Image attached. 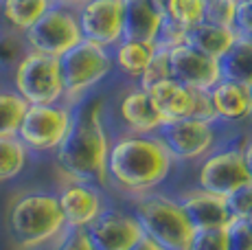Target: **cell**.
<instances>
[{
  "label": "cell",
  "mask_w": 252,
  "mask_h": 250,
  "mask_svg": "<svg viewBox=\"0 0 252 250\" xmlns=\"http://www.w3.org/2000/svg\"><path fill=\"white\" fill-rule=\"evenodd\" d=\"M173 195L180 202L184 215H187V219L195 230L224 228L232 219L226 198L211 193V191H204L200 187H189V189Z\"/></svg>",
  "instance_id": "2e32d148"
},
{
  "label": "cell",
  "mask_w": 252,
  "mask_h": 250,
  "mask_svg": "<svg viewBox=\"0 0 252 250\" xmlns=\"http://www.w3.org/2000/svg\"><path fill=\"white\" fill-rule=\"evenodd\" d=\"M33 250H51V246H44V248H33Z\"/></svg>",
  "instance_id": "60d3db41"
},
{
  "label": "cell",
  "mask_w": 252,
  "mask_h": 250,
  "mask_svg": "<svg viewBox=\"0 0 252 250\" xmlns=\"http://www.w3.org/2000/svg\"><path fill=\"white\" fill-rule=\"evenodd\" d=\"M162 16L149 0H123V40L156 44Z\"/></svg>",
  "instance_id": "d6986e66"
},
{
  "label": "cell",
  "mask_w": 252,
  "mask_h": 250,
  "mask_svg": "<svg viewBox=\"0 0 252 250\" xmlns=\"http://www.w3.org/2000/svg\"><path fill=\"white\" fill-rule=\"evenodd\" d=\"M11 88L29 105L64 101V81H62L60 57L22 49L18 60L13 62Z\"/></svg>",
  "instance_id": "8992f818"
},
{
  "label": "cell",
  "mask_w": 252,
  "mask_h": 250,
  "mask_svg": "<svg viewBox=\"0 0 252 250\" xmlns=\"http://www.w3.org/2000/svg\"><path fill=\"white\" fill-rule=\"evenodd\" d=\"M51 250H94L90 246L88 237L79 228H66L55 242L51 244Z\"/></svg>",
  "instance_id": "d6a6232c"
},
{
  "label": "cell",
  "mask_w": 252,
  "mask_h": 250,
  "mask_svg": "<svg viewBox=\"0 0 252 250\" xmlns=\"http://www.w3.org/2000/svg\"><path fill=\"white\" fill-rule=\"evenodd\" d=\"M250 93H252V86H250Z\"/></svg>",
  "instance_id": "7bdbcfd3"
},
{
  "label": "cell",
  "mask_w": 252,
  "mask_h": 250,
  "mask_svg": "<svg viewBox=\"0 0 252 250\" xmlns=\"http://www.w3.org/2000/svg\"><path fill=\"white\" fill-rule=\"evenodd\" d=\"M31 154L18 136H0V182H11L24 174Z\"/></svg>",
  "instance_id": "cb8c5ba5"
},
{
  "label": "cell",
  "mask_w": 252,
  "mask_h": 250,
  "mask_svg": "<svg viewBox=\"0 0 252 250\" xmlns=\"http://www.w3.org/2000/svg\"><path fill=\"white\" fill-rule=\"evenodd\" d=\"M237 2H246V0H237Z\"/></svg>",
  "instance_id": "b9f144b4"
},
{
  "label": "cell",
  "mask_w": 252,
  "mask_h": 250,
  "mask_svg": "<svg viewBox=\"0 0 252 250\" xmlns=\"http://www.w3.org/2000/svg\"><path fill=\"white\" fill-rule=\"evenodd\" d=\"M60 70L64 81V101L75 108L114 73L112 51L96 42L81 40L60 57Z\"/></svg>",
  "instance_id": "5b68a950"
},
{
  "label": "cell",
  "mask_w": 252,
  "mask_h": 250,
  "mask_svg": "<svg viewBox=\"0 0 252 250\" xmlns=\"http://www.w3.org/2000/svg\"><path fill=\"white\" fill-rule=\"evenodd\" d=\"M246 219H248V224H250V228H252V213L248 215V218H246Z\"/></svg>",
  "instance_id": "ab89813d"
},
{
  "label": "cell",
  "mask_w": 252,
  "mask_h": 250,
  "mask_svg": "<svg viewBox=\"0 0 252 250\" xmlns=\"http://www.w3.org/2000/svg\"><path fill=\"white\" fill-rule=\"evenodd\" d=\"M169 70L171 79L193 90H211L221 79L220 62L189 44L169 49Z\"/></svg>",
  "instance_id": "9a60e30c"
},
{
  "label": "cell",
  "mask_w": 252,
  "mask_h": 250,
  "mask_svg": "<svg viewBox=\"0 0 252 250\" xmlns=\"http://www.w3.org/2000/svg\"><path fill=\"white\" fill-rule=\"evenodd\" d=\"M224 230H226L228 250H252V228H250L248 219L232 218L224 226Z\"/></svg>",
  "instance_id": "f546056e"
},
{
  "label": "cell",
  "mask_w": 252,
  "mask_h": 250,
  "mask_svg": "<svg viewBox=\"0 0 252 250\" xmlns=\"http://www.w3.org/2000/svg\"><path fill=\"white\" fill-rule=\"evenodd\" d=\"M237 0H204V22L235 29Z\"/></svg>",
  "instance_id": "4316f807"
},
{
  "label": "cell",
  "mask_w": 252,
  "mask_h": 250,
  "mask_svg": "<svg viewBox=\"0 0 252 250\" xmlns=\"http://www.w3.org/2000/svg\"><path fill=\"white\" fill-rule=\"evenodd\" d=\"M110 51H112L114 68L129 84H136L138 77L143 75L145 66L152 60L156 44H145V42H134V40H119Z\"/></svg>",
  "instance_id": "44dd1931"
},
{
  "label": "cell",
  "mask_w": 252,
  "mask_h": 250,
  "mask_svg": "<svg viewBox=\"0 0 252 250\" xmlns=\"http://www.w3.org/2000/svg\"><path fill=\"white\" fill-rule=\"evenodd\" d=\"M51 4L53 0H0V29L20 37Z\"/></svg>",
  "instance_id": "ffe728a7"
},
{
  "label": "cell",
  "mask_w": 252,
  "mask_h": 250,
  "mask_svg": "<svg viewBox=\"0 0 252 250\" xmlns=\"http://www.w3.org/2000/svg\"><path fill=\"white\" fill-rule=\"evenodd\" d=\"M217 62H220L221 79L252 86V35H239L237 33L230 49Z\"/></svg>",
  "instance_id": "7402d4cb"
},
{
  "label": "cell",
  "mask_w": 252,
  "mask_h": 250,
  "mask_svg": "<svg viewBox=\"0 0 252 250\" xmlns=\"http://www.w3.org/2000/svg\"><path fill=\"white\" fill-rule=\"evenodd\" d=\"M224 125L217 121H202V119H180V121L162 123L158 129V138L164 143L176 165H191L200 162L206 154L221 145Z\"/></svg>",
  "instance_id": "ba28073f"
},
{
  "label": "cell",
  "mask_w": 252,
  "mask_h": 250,
  "mask_svg": "<svg viewBox=\"0 0 252 250\" xmlns=\"http://www.w3.org/2000/svg\"><path fill=\"white\" fill-rule=\"evenodd\" d=\"M156 112L162 123L180 121V119H202V121H217L215 110L211 103L208 90H193L178 84L176 79H164L147 90Z\"/></svg>",
  "instance_id": "8fae6325"
},
{
  "label": "cell",
  "mask_w": 252,
  "mask_h": 250,
  "mask_svg": "<svg viewBox=\"0 0 252 250\" xmlns=\"http://www.w3.org/2000/svg\"><path fill=\"white\" fill-rule=\"evenodd\" d=\"M116 114L123 125V132L129 134H158V129L162 127V119L154 108L149 93L138 84H129L123 90Z\"/></svg>",
  "instance_id": "e0dca14e"
},
{
  "label": "cell",
  "mask_w": 252,
  "mask_h": 250,
  "mask_svg": "<svg viewBox=\"0 0 252 250\" xmlns=\"http://www.w3.org/2000/svg\"><path fill=\"white\" fill-rule=\"evenodd\" d=\"M171 18L184 29L204 22V0H173Z\"/></svg>",
  "instance_id": "83f0119b"
},
{
  "label": "cell",
  "mask_w": 252,
  "mask_h": 250,
  "mask_svg": "<svg viewBox=\"0 0 252 250\" xmlns=\"http://www.w3.org/2000/svg\"><path fill=\"white\" fill-rule=\"evenodd\" d=\"M16 37L18 35H11V33H7L4 29H0V73H2L4 68H9V66L18 60V55H20L22 42L18 44Z\"/></svg>",
  "instance_id": "836d02e7"
},
{
  "label": "cell",
  "mask_w": 252,
  "mask_h": 250,
  "mask_svg": "<svg viewBox=\"0 0 252 250\" xmlns=\"http://www.w3.org/2000/svg\"><path fill=\"white\" fill-rule=\"evenodd\" d=\"M81 40L84 37H81L77 11L57 2H53L44 11V16L20 35L24 51L44 53L51 57H62Z\"/></svg>",
  "instance_id": "9c48e42d"
},
{
  "label": "cell",
  "mask_w": 252,
  "mask_h": 250,
  "mask_svg": "<svg viewBox=\"0 0 252 250\" xmlns=\"http://www.w3.org/2000/svg\"><path fill=\"white\" fill-rule=\"evenodd\" d=\"M164 79H171V70H169V51L156 46L152 60H149V64L145 66L143 75L138 77L136 84L140 86V88L149 90L152 86L160 84V81H164Z\"/></svg>",
  "instance_id": "484cf974"
},
{
  "label": "cell",
  "mask_w": 252,
  "mask_h": 250,
  "mask_svg": "<svg viewBox=\"0 0 252 250\" xmlns=\"http://www.w3.org/2000/svg\"><path fill=\"white\" fill-rule=\"evenodd\" d=\"M75 11L84 40L108 49L123 40V0H86Z\"/></svg>",
  "instance_id": "5bb4252c"
},
{
  "label": "cell",
  "mask_w": 252,
  "mask_h": 250,
  "mask_svg": "<svg viewBox=\"0 0 252 250\" xmlns=\"http://www.w3.org/2000/svg\"><path fill=\"white\" fill-rule=\"evenodd\" d=\"M180 44H187V29L180 22L173 20L171 16H164L160 22V29H158V35H156V46L169 51Z\"/></svg>",
  "instance_id": "f1b7e54d"
},
{
  "label": "cell",
  "mask_w": 252,
  "mask_h": 250,
  "mask_svg": "<svg viewBox=\"0 0 252 250\" xmlns=\"http://www.w3.org/2000/svg\"><path fill=\"white\" fill-rule=\"evenodd\" d=\"M129 211L140 226L143 237L152 239L162 250H189L195 228L184 215L173 193L158 189L127 200Z\"/></svg>",
  "instance_id": "277c9868"
},
{
  "label": "cell",
  "mask_w": 252,
  "mask_h": 250,
  "mask_svg": "<svg viewBox=\"0 0 252 250\" xmlns=\"http://www.w3.org/2000/svg\"><path fill=\"white\" fill-rule=\"evenodd\" d=\"M129 250H162L160 246H158V244H154L152 239H147V237H140L136 244H134L132 248Z\"/></svg>",
  "instance_id": "74e56055"
},
{
  "label": "cell",
  "mask_w": 252,
  "mask_h": 250,
  "mask_svg": "<svg viewBox=\"0 0 252 250\" xmlns=\"http://www.w3.org/2000/svg\"><path fill=\"white\" fill-rule=\"evenodd\" d=\"M250 182L246 171L241 141L221 143L211 154H206L195 167V187L226 198L235 189Z\"/></svg>",
  "instance_id": "30bf717a"
},
{
  "label": "cell",
  "mask_w": 252,
  "mask_h": 250,
  "mask_svg": "<svg viewBox=\"0 0 252 250\" xmlns=\"http://www.w3.org/2000/svg\"><path fill=\"white\" fill-rule=\"evenodd\" d=\"M72 110L75 108L66 101L27 105L16 136L22 141L31 156H53L68 134Z\"/></svg>",
  "instance_id": "52a82bcc"
},
{
  "label": "cell",
  "mask_w": 252,
  "mask_h": 250,
  "mask_svg": "<svg viewBox=\"0 0 252 250\" xmlns=\"http://www.w3.org/2000/svg\"><path fill=\"white\" fill-rule=\"evenodd\" d=\"M7 230L20 250L51 246L66 230L55 191L33 189L16 195L7 211Z\"/></svg>",
  "instance_id": "3957f363"
},
{
  "label": "cell",
  "mask_w": 252,
  "mask_h": 250,
  "mask_svg": "<svg viewBox=\"0 0 252 250\" xmlns=\"http://www.w3.org/2000/svg\"><path fill=\"white\" fill-rule=\"evenodd\" d=\"M235 37H237L235 29L208 25V22H202V25L187 29V44L193 46L195 51L204 53L208 57H213V60H220L230 49Z\"/></svg>",
  "instance_id": "603a6c76"
},
{
  "label": "cell",
  "mask_w": 252,
  "mask_h": 250,
  "mask_svg": "<svg viewBox=\"0 0 252 250\" xmlns=\"http://www.w3.org/2000/svg\"><path fill=\"white\" fill-rule=\"evenodd\" d=\"M112 145L105 101L101 97L84 99L72 110V123L53 158L64 180H84L105 187V167Z\"/></svg>",
  "instance_id": "7a4b0ae2"
},
{
  "label": "cell",
  "mask_w": 252,
  "mask_h": 250,
  "mask_svg": "<svg viewBox=\"0 0 252 250\" xmlns=\"http://www.w3.org/2000/svg\"><path fill=\"white\" fill-rule=\"evenodd\" d=\"M53 2H57V4H66V7H72V9H77L81 2H86V0H53Z\"/></svg>",
  "instance_id": "f35d334b"
},
{
  "label": "cell",
  "mask_w": 252,
  "mask_h": 250,
  "mask_svg": "<svg viewBox=\"0 0 252 250\" xmlns=\"http://www.w3.org/2000/svg\"><path fill=\"white\" fill-rule=\"evenodd\" d=\"M84 233L94 250H129L143 237L129 206H116L114 202Z\"/></svg>",
  "instance_id": "4fadbf2b"
},
{
  "label": "cell",
  "mask_w": 252,
  "mask_h": 250,
  "mask_svg": "<svg viewBox=\"0 0 252 250\" xmlns=\"http://www.w3.org/2000/svg\"><path fill=\"white\" fill-rule=\"evenodd\" d=\"M171 158L158 134H129L112 136V145L105 167V189H112L125 198L152 193L162 189L176 171Z\"/></svg>",
  "instance_id": "6da1fadb"
},
{
  "label": "cell",
  "mask_w": 252,
  "mask_h": 250,
  "mask_svg": "<svg viewBox=\"0 0 252 250\" xmlns=\"http://www.w3.org/2000/svg\"><path fill=\"white\" fill-rule=\"evenodd\" d=\"M27 105L13 88H0V136H16Z\"/></svg>",
  "instance_id": "d4e9b609"
},
{
  "label": "cell",
  "mask_w": 252,
  "mask_h": 250,
  "mask_svg": "<svg viewBox=\"0 0 252 250\" xmlns=\"http://www.w3.org/2000/svg\"><path fill=\"white\" fill-rule=\"evenodd\" d=\"M226 204L232 218L246 219L252 213V182H246L244 187L235 189L232 193L226 195Z\"/></svg>",
  "instance_id": "1f68e13d"
},
{
  "label": "cell",
  "mask_w": 252,
  "mask_h": 250,
  "mask_svg": "<svg viewBox=\"0 0 252 250\" xmlns=\"http://www.w3.org/2000/svg\"><path fill=\"white\" fill-rule=\"evenodd\" d=\"M149 2L154 4V9H156L158 13L164 18V16H171V7H173V0H149Z\"/></svg>",
  "instance_id": "8d00e7d4"
},
{
  "label": "cell",
  "mask_w": 252,
  "mask_h": 250,
  "mask_svg": "<svg viewBox=\"0 0 252 250\" xmlns=\"http://www.w3.org/2000/svg\"><path fill=\"white\" fill-rule=\"evenodd\" d=\"M235 31L239 33V35H252V0L237 2Z\"/></svg>",
  "instance_id": "e575fe53"
},
{
  "label": "cell",
  "mask_w": 252,
  "mask_h": 250,
  "mask_svg": "<svg viewBox=\"0 0 252 250\" xmlns=\"http://www.w3.org/2000/svg\"><path fill=\"white\" fill-rule=\"evenodd\" d=\"M55 195L60 202L62 215H64L66 228L86 230L112 204V200L105 193V187L84 180H64L55 191Z\"/></svg>",
  "instance_id": "7c38bea8"
},
{
  "label": "cell",
  "mask_w": 252,
  "mask_h": 250,
  "mask_svg": "<svg viewBox=\"0 0 252 250\" xmlns=\"http://www.w3.org/2000/svg\"><path fill=\"white\" fill-rule=\"evenodd\" d=\"M241 154H244L246 171H248L250 182H252V136H246L244 141H241Z\"/></svg>",
  "instance_id": "d590c367"
},
{
  "label": "cell",
  "mask_w": 252,
  "mask_h": 250,
  "mask_svg": "<svg viewBox=\"0 0 252 250\" xmlns=\"http://www.w3.org/2000/svg\"><path fill=\"white\" fill-rule=\"evenodd\" d=\"M208 94H211V103L220 125L230 127V125L252 123L250 86L237 84V81H230V79H220L208 90Z\"/></svg>",
  "instance_id": "ac0fdd59"
},
{
  "label": "cell",
  "mask_w": 252,
  "mask_h": 250,
  "mask_svg": "<svg viewBox=\"0 0 252 250\" xmlns=\"http://www.w3.org/2000/svg\"><path fill=\"white\" fill-rule=\"evenodd\" d=\"M189 250H228L224 228H206L195 230L189 244Z\"/></svg>",
  "instance_id": "4dcf8cb0"
}]
</instances>
